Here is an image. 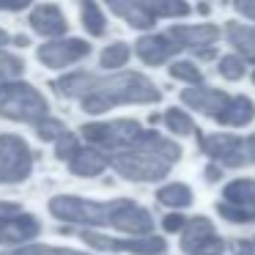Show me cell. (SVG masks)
I'll list each match as a JSON object with an SVG mask.
<instances>
[{
  "instance_id": "cell-24",
  "label": "cell",
  "mask_w": 255,
  "mask_h": 255,
  "mask_svg": "<svg viewBox=\"0 0 255 255\" xmlns=\"http://www.w3.org/2000/svg\"><path fill=\"white\" fill-rule=\"evenodd\" d=\"M162 121H165V127L170 129L173 134H181V137H187V134H195L192 118H189L184 110H178V107H170V110L162 116Z\"/></svg>"
},
{
  "instance_id": "cell-25",
  "label": "cell",
  "mask_w": 255,
  "mask_h": 255,
  "mask_svg": "<svg viewBox=\"0 0 255 255\" xmlns=\"http://www.w3.org/2000/svg\"><path fill=\"white\" fill-rule=\"evenodd\" d=\"M129 55H132V50H129V44H124V41H116V44L105 47L99 55V63L105 69H118L124 66V63L129 61Z\"/></svg>"
},
{
  "instance_id": "cell-31",
  "label": "cell",
  "mask_w": 255,
  "mask_h": 255,
  "mask_svg": "<svg viewBox=\"0 0 255 255\" xmlns=\"http://www.w3.org/2000/svg\"><path fill=\"white\" fill-rule=\"evenodd\" d=\"M66 247H50V244H22L11 255H66Z\"/></svg>"
},
{
  "instance_id": "cell-21",
  "label": "cell",
  "mask_w": 255,
  "mask_h": 255,
  "mask_svg": "<svg viewBox=\"0 0 255 255\" xmlns=\"http://www.w3.org/2000/svg\"><path fill=\"white\" fill-rule=\"evenodd\" d=\"M225 36L236 47L242 61H255V28L242 22H225Z\"/></svg>"
},
{
  "instance_id": "cell-28",
  "label": "cell",
  "mask_w": 255,
  "mask_h": 255,
  "mask_svg": "<svg viewBox=\"0 0 255 255\" xmlns=\"http://www.w3.org/2000/svg\"><path fill=\"white\" fill-rule=\"evenodd\" d=\"M220 74L225 80H231V83H236V80L244 77V61L236 55H225L220 58Z\"/></svg>"
},
{
  "instance_id": "cell-15",
  "label": "cell",
  "mask_w": 255,
  "mask_h": 255,
  "mask_svg": "<svg viewBox=\"0 0 255 255\" xmlns=\"http://www.w3.org/2000/svg\"><path fill=\"white\" fill-rule=\"evenodd\" d=\"M173 41H176L181 50H203V47H211L220 36V30L214 25H173L167 30Z\"/></svg>"
},
{
  "instance_id": "cell-33",
  "label": "cell",
  "mask_w": 255,
  "mask_h": 255,
  "mask_svg": "<svg viewBox=\"0 0 255 255\" xmlns=\"http://www.w3.org/2000/svg\"><path fill=\"white\" fill-rule=\"evenodd\" d=\"M233 8H236L242 17H247L255 22V0H233Z\"/></svg>"
},
{
  "instance_id": "cell-36",
  "label": "cell",
  "mask_w": 255,
  "mask_h": 255,
  "mask_svg": "<svg viewBox=\"0 0 255 255\" xmlns=\"http://www.w3.org/2000/svg\"><path fill=\"white\" fill-rule=\"evenodd\" d=\"M222 176V170L217 165H209V170H206V178H209V181H217V178Z\"/></svg>"
},
{
  "instance_id": "cell-1",
  "label": "cell",
  "mask_w": 255,
  "mask_h": 255,
  "mask_svg": "<svg viewBox=\"0 0 255 255\" xmlns=\"http://www.w3.org/2000/svg\"><path fill=\"white\" fill-rule=\"evenodd\" d=\"M52 88L66 99H80L85 113H105L118 105H151L162 99V91L137 72H121L110 77L74 72L55 80Z\"/></svg>"
},
{
  "instance_id": "cell-16",
  "label": "cell",
  "mask_w": 255,
  "mask_h": 255,
  "mask_svg": "<svg viewBox=\"0 0 255 255\" xmlns=\"http://www.w3.org/2000/svg\"><path fill=\"white\" fill-rule=\"evenodd\" d=\"M228 99H231V96H228L225 91H217V88H200V85H195V88H189V91H181L184 105L198 110V113H203V116H209V118L220 116V110L228 105Z\"/></svg>"
},
{
  "instance_id": "cell-11",
  "label": "cell",
  "mask_w": 255,
  "mask_h": 255,
  "mask_svg": "<svg viewBox=\"0 0 255 255\" xmlns=\"http://www.w3.org/2000/svg\"><path fill=\"white\" fill-rule=\"evenodd\" d=\"M198 143H200V151L206 156H211L214 162H220L222 167L247 165V159H244V140L236 137V134H200Z\"/></svg>"
},
{
  "instance_id": "cell-26",
  "label": "cell",
  "mask_w": 255,
  "mask_h": 255,
  "mask_svg": "<svg viewBox=\"0 0 255 255\" xmlns=\"http://www.w3.org/2000/svg\"><path fill=\"white\" fill-rule=\"evenodd\" d=\"M22 69H25L22 58H17V55H11V52L0 50V85L17 80L19 74H22Z\"/></svg>"
},
{
  "instance_id": "cell-7",
  "label": "cell",
  "mask_w": 255,
  "mask_h": 255,
  "mask_svg": "<svg viewBox=\"0 0 255 255\" xmlns=\"http://www.w3.org/2000/svg\"><path fill=\"white\" fill-rule=\"evenodd\" d=\"M88 247L94 250H105V253H129V255H162L167 250V242L162 236H129V239H118V236H107V233H94L91 228H85L80 233Z\"/></svg>"
},
{
  "instance_id": "cell-13",
  "label": "cell",
  "mask_w": 255,
  "mask_h": 255,
  "mask_svg": "<svg viewBox=\"0 0 255 255\" xmlns=\"http://www.w3.org/2000/svg\"><path fill=\"white\" fill-rule=\"evenodd\" d=\"M88 52H91L88 41H83V39H63V41H50V44L39 47L36 58H39L44 66H50V69H63V66H72V63L88 58Z\"/></svg>"
},
{
  "instance_id": "cell-19",
  "label": "cell",
  "mask_w": 255,
  "mask_h": 255,
  "mask_svg": "<svg viewBox=\"0 0 255 255\" xmlns=\"http://www.w3.org/2000/svg\"><path fill=\"white\" fill-rule=\"evenodd\" d=\"M253 116H255V107L247 96H231L214 121H220L222 127H247L253 121Z\"/></svg>"
},
{
  "instance_id": "cell-8",
  "label": "cell",
  "mask_w": 255,
  "mask_h": 255,
  "mask_svg": "<svg viewBox=\"0 0 255 255\" xmlns=\"http://www.w3.org/2000/svg\"><path fill=\"white\" fill-rule=\"evenodd\" d=\"M33 173V151L17 134H0V181L19 184Z\"/></svg>"
},
{
  "instance_id": "cell-29",
  "label": "cell",
  "mask_w": 255,
  "mask_h": 255,
  "mask_svg": "<svg viewBox=\"0 0 255 255\" xmlns=\"http://www.w3.org/2000/svg\"><path fill=\"white\" fill-rule=\"evenodd\" d=\"M33 127H36V134H39L41 140H58L63 132H66V127H63L58 118H50V116L41 118V121L33 124Z\"/></svg>"
},
{
  "instance_id": "cell-5",
  "label": "cell",
  "mask_w": 255,
  "mask_h": 255,
  "mask_svg": "<svg viewBox=\"0 0 255 255\" xmlns=\"http://www.w3.org/2000/svg\"><path fill=\"white\" fill-rule=\"evenodd\" d=\"M83 137L88 140V145L99 151H121L127 148L132 140L140 137L143 127L132 118H118V121H96V124H85L83 129Z\"/></svg>"
},
{
  "instance_id": "cell-35",
  "label": "cell",
  "mask_w": 255,
  "mask_h": 255,
  "mask_svg": "<svg viewBox=\"0 0 255 255\" xmlns=\"http://www.w3.org/2000/svg\"><path fill=\"white\" fill-rule=\"evenodd\" d=\"M28 3L30 0H0V8H6V11H22Z\"/></svg>"
},
{
  "instance_id": "cell-17",
  "label": "cell",
  "mask_w": 255,
  "mask_h": 255,
  "mask_svg": "<svg viewBox=\"0 0 255 255\" xmlns=\"http://www.w3.org/2000/svg\"><path fill=\"white\" fill-rule=\"evenodd\" d=\"M30 28L39 36H44V39H58V36L66 33L69 22H66V17H63V11L58 6L44 3V6L30 11Z\"/></svg>"
},
{
  "instance_id": "cell-12",
  "label": "cell",
  "mask_w": 255,
  "mask_h": 255,
  "mask_svg": "<svg viewBox=\"0 0 255 255\" xmlns=\"http://www.w3.org/2000/svg\"><path fill=\"white\" fill-rule=\"evenodd\" d=\"M110 228H116L121 233H129V236H148V233H154V217H151L148 209H143L134 200L118 198Z\"/></svg>"
},
{
  "instance_id": "cell-22",
  "label": "cell",
  "mask_w": 255,
  "mask_h": 255,
  "mask_svg": "<svg viewBox=\"0 0 255 255\" xmlns=\"http://www.w3.org/2000/svg\"><path fill=\"white\" fill-rule=\"evenodd\" d=\"M156 200L162 206H167V209H176V211L187 209V206H192V189L187 184H167V187H162L156 192Z\"/></svg>"
},
{
  "instance_id": "cell-37",
  "label": "cell",
  "mask_w": 255,
  "mask_h": 255,
  "mask_svg": "<svg viewBox=\"0 0 255 255\" xmlns=\"http://www.w3.org/2000/svg\"><path fill=\"white\" fill-rule=\"evenodd\" d=\"M239 255H255V247L250 242H239Z\"/></svg>"
},
{
  "instance_id": "cell-40",
  "label": "cell",
  "mask_w": 255,
  "mask_h": 255,
  "mask_svg": "<svg viewBox=\"0 0 255 255\" xmlns=\"http://www.w3.org/2000/svg\"><path fill=\"white\" fill-rule=\"evenodd\" d=\"M66 255H85V253H77V250H69Z\"/></svg>"
},
{
  "instance_id": "cell-6",
  "label": "cell",
  "mask_w": 255,
  "mask_h": 255,
  "mask_svg": "<svg viewBox=\"0 0 255 255\" xmlns=\"http://www.w3.org/2000/svg\"><path fill=\"white\" fill-rule=\"evenodd\" d=\"M217 211L222 220L236 222V225L255 222V178H236V181L225 184Z\"/></svg>"
},
{
  "instance_id": "cell-39",
  "label": "cell",
  "mask_w": 255,
  "mask_h": 255,
  "mask_svg": "<svg viewBox=\"0 0 255 255\" xmlns=\"http://www.w3.org/2000/svg\"><path fill=\"white\" fill-rule=\"evenodd\" d=\"M3 44H8V33H6V30H0V47H3Z\"/></svg>"
},
{
  "instance_id": "cell-20",
  "label": "cell",
  "mask_w": 255,
  "mask_h": 255,
  "mask_svg": "<svg viewBox=\"0 0 255 255\" xmlns=\"http://www.w3.org/2000/svg\"><path fill=\"white\" fill-rule=\"evenodd\" d=\"M107 6L113 8V14H118V17H121L124 22H129L132 28L145 30V28L154 25V17L145 11V6L140 0H107Z\"/></svg>"
},
{
  "instance_id": "cell-14",
  "label": "cell",
  "mask_w": 255,
  "mask_h": 255,
  "mask_svg": "<svg viewBox=\"0 0 255 255\" xmlns=\"http://www.w3.org/2000/svg\"><path fill=\"white\" fill-rule=\"evenodd\" d=\"M134 52L140 55L143 63H148V66H159V63L170 61L173 55H178L181 47H178L167 33H162V36H143V39L134 44Z\"/></svg>"
},
{
  "instance_id": "cell-3",
  "label": "cell",
  "mask_w": 255,
  "mask_h": 255,
  "mask_svg": "<svg viewBox=\"0 0 255 255\" xmlns=\"http://www.w3.org/2000/svg\"><path fill=\"white\" fill-rule=\"evenodd\" d=\"M50 211L55 220L83 228H105L113 222L116 200H85L77 195H55L50 200Z\"/></svg>"
},
{
  "instance_id": "cell-9",
  "label": "cell",
  "mask_w": 255,
  "mask_h": 255,
  "mask_svg": "<svg viewBox=\"0 0 255 255\" xmlns=\"http://www.w3.org/2000/svg\"><path fill=\"white\" fill-rule=\"evenodd\" d=\"M41 233V222L17 203L0 200V244H28Z\"/></svg>"
},
{
  "instance_id": "cell-38",
  "label": "cell",
  "mask_w": 255,
  "mask_h": 255,
  "mask_svg": "<svg viewBox=\"0 0 255 255\" xmlns=\"http://www.w3.org/2000/svg\"><path fill=\"white\" fill-rule=\"evenodd\" d=\"M195 52L200 55V61H211V58L217 55V52H214V50H209V47H203V50H195Z\"/></svg>"
},
{
  "instance_id": "cell-27",
  "label": "cell",
  "mask_w": 255,
  "mask_h": 255,
  "mask_svg": "<svg viewBox=\"0 0 255 255\" xmlns=\"http://www.w3.org/2000/svg\"><path fill=\"white\" fill-rule=\"evenodd\" d=\"M170 77L173 80H181V83H189V85H200V83H203L200 69L195 66V63H189V61L173 63V66H170Z\"/></svg>"
},
{
  "instance_id": "cell-41",
  "label": "cell",
  "mask_w": 255,
  "mask_h": 255,
  "mask_svg": "<svg viewBox=\"0 0 255 255\" xmlns=\"http://www.w3.org/2000/svg\"><path fill=\"white\" fill-rule=\"evenodd\" d=\"M253 83H255V72H253Z\"/></svg>"
},
{
  "instance_id": "cell-32",
  "label": "cell",
  "mask_w": 255,
  "mask_h": 255,
  "mask_svg": "<svg viewBox=\"0 0 255 255\" xmlns=\"http://www.w3.org/2000/svg\"><path fill=\"white\" fill-rule=\"evenodd\" d=\"M184 225H187V217L178 214V211H176V214H167L165 220H162V228H165L167 233H181Z\"/></svg>"
},
{
  "instance_id": "cell-23",
  "label": "cell",
  "mask_w": 255,
  "mask_h": 255,
  "mask_svg": "<svg viewBox=\"0 0 255 255\" xmlns=\"http://www.w3.org/2000/svg\"><path fill=\"white\" fill-rule=\"evenodd\" d=\"M80 14H83V28L91 36H96V39L105 36V28H107L105 14L99 11V6H96L94 0H80Z\"/></svg>"
},
{
  "instance_id": "cell-30",
  "label": "cell",
  "mask_w": 255,
  "mask_h": 255,
  "mask_svg": "<svg viewBox=\"0 0 255 255\" xmlns=\"http://www.w3.org/2000/svg\"><path fill=\"white\" fill-rule=\"evenodd\" d=\"M77 148H80L77 137H74V134H69V132H63L61 137L55 140V156H58V159H63V162L72 159V156L77 154Z\"/></svg>"
},
{
  "instance_id": "cell-2",
  "label": "cell",
  "mask_w": 255,
  "mask_h": 255,
  "mask_svg": "<svg viewBox=\"0 0 255 255\" xmlns=\"http://www.w3.org/2000/svg\"><path fill=\"white\" fill-rule=\"evenodd\" d=\"M107 159L113 170L127 181H159L181 159V148L173 140L143 129L137 140H132L121 151H113Z\"/></svg>"
},
{
  "instance_id": "cell-34",
  "label": "cell",
  "mask_w": 255,
  "mask_h": 255,
  "mask_svg": "<svg viewBox=\"0 0 255 255\" xmlns=\"http://www.w3.org/2000/svg\"><path fill=\"white\" fill-rule=\"evenodd\" d=\"M244 159H247V165H255V134L244 137Z\"/></svg>"
},
{
  "instance_id": "cell-18",
  "label": "cell",
  "mask_w": 255,
  "mask_h": 255,
  "mask_svg": "<svg viewBox=\"0 0 255 255\" xmlns=\"http://www.w3.org/2000/svg\"><path fill=\"white\" fill-rule=\"evenodd\" d=\"M107 165H110V159H107L99 148H94V145H88V148L80 145L77 154L69 159V170H72L74 176H83V178H94V176H99V173H105Z\"/></svg>"
},
{
  "instance_id": "cell-10",
  "label": "cell",
  "mask_w": 255,
  "mask_h": 255,
  "mask_svg": "<svg viewBox=\"0 0 255 255\" xmlns=\"http://www.w3.org/2000/svg\"><path fill=\"white\" fill-rule=\"evenodd\" d=\"M181 250L187 255H222L225 242L217 236L209 217H192L181 228Z\"/></svg>"
},
{
  "instance_id": "cell-4",
  "label": "cell",
  "mask_w": 255,
  "mask_h": 255,
  "mask_svg": "<svg viewBox=\"0 0 255 255\" xmlns=\"http://www.w3.org/2000/svg\"><path fill=\"white\" fill-rule=\"evenodd\" d=\"M50 105L47 99L28 83H3L0 85V116L19 124H39L47 118Z\"/></svg>"
}]
</instances>
